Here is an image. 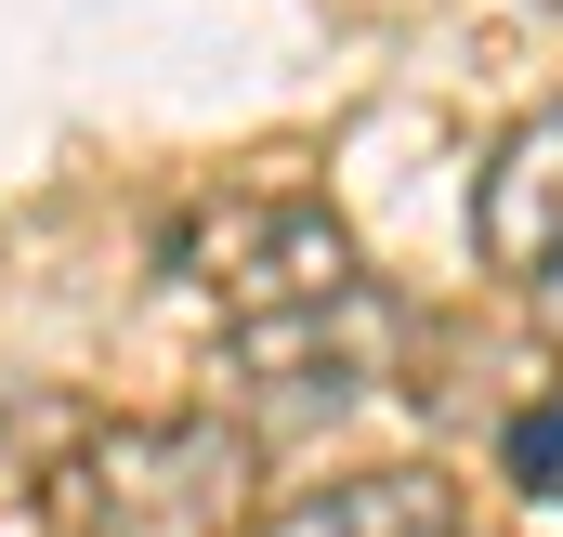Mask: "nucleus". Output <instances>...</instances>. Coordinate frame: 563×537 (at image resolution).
Instances as JSON below:
<instances>
[{"label":"nucleus","mask_w":563,"mask_h":537,"mask_svg":"<svg viewBox=\"0 0 563 537\" xmlns=\"http://www.w3.org/2000/svg\"><path fill=\"white\" fill-rule=\"evenodd\" d=\"M66 537H236L250 512V432L223 419H119L66 472Z\"/></svg>","instance_id":"obj_1"},{"label":"nucleus","mask_w":563,"mask_h":537,"mask_svg":"<svg viewBox=\"0 0 563 537\" xmlns=\"http://www.w3.org/2000/svg\"><path fill=\"white\" fill-rule=\"evenodd\" d=\"M170 275L223 302V341H236V328H276V315H314V302H341V288H367L341 210H328V197H288V184L210 197V210L170 237Z\"/></svg>","instance_id":"obj_2"},{"label":"nucleus","mask_w":563,"mask_h":537,"mask_svg":"<svg viewBox=\"0 0 563 537\" xmlns=\"http://www.w3.org/2000/svg\"><path fill=\"white\" fill-rule=\"evenodd\" d=\"M380 354H394V302L380 288H341V302H314V315H276V328H236V368L250 381H276L301 406H341L380 381Z\"/></svg>","instance_id":"obj_3"},{"label":"nucleus","mask_w":563,"mask_h":537,"mask_svg":"<svg viewBox=\"0 0 563 537\" xmlns=\"http://www.w3.org/2000/svg\"><path fill=\"white\" fill-rule=\"evenodd\" d=\"M472 250L498 275H563V106L511 119L472 184Z\"/></svg>","instance_id":"obj_4"},{"label":"nucleus","mask_w":563,"mask_h":537,"mask_svg":"<svg viewBox=\"0 0 563 537\" xmlns=\"http://www.w3.org/2000/svg\"><path fill=\"white\" fill-rule=\"evenodd\" d=\"M250 537H459V485H445L432 459H380V472L288 485Z\"/></svg>","instance_id":"obj_5"},{"label":"nucleus","mask_w":563,"mask_h":537,"mask_svg":"<svg viewBox=\"0 0 563 537\" xmlns=\"http://www.w3.org/2000/svg\"><path fill=\"white\" fill-rule=\"evenodd\" d=\"M511 485H525V498H563V394L511 419Z\"/></svg>","instance_id":"obj_6"},{"label":"nucleus","mask_w":563,"mask_h":537,"mask_svg":"<svg viewBox=\"0 0 563 537\" xmlns=\"http://www.w3.org/2000/svg\"><path fill=\"white\" fill-rule=\"evenodd\" d=\"M551 13H563V0H551Z\"/></svg>","instance_id":"obj_7"}]
</instances>
